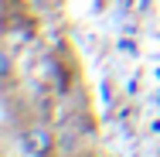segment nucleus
<instances>
[{
    "instance_id": "f257e3e1",
    "label": "nucleus",
    "mask_w": 160,
    "mask_h": 157,
    "mask_svg": "<svg viewBox=\"0 0 160 157\" xmlns=\"http://www.w3.org/2000/svg\"><path fill=\"white\" fill-rule=\"evenodd\" d=\"M0 75L7 82H14V55H10V48H3V55H0Z\"/></svg>"
}]
</instances>
